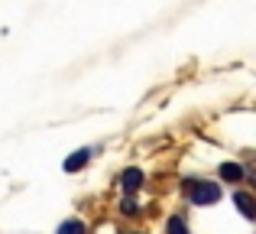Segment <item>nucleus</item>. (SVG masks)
<instances>
[{
  "instance_id": "nucleus-1",
  "label": "nucleus",
  "mask_w": 256,
  "mask_h": 234,
  "mask_svg": "<svg viewBox=\"0 0 256 234\" xmlns=\"http://www.w3.org/2000/svg\"><path fill=\"white\" fill-rule=\"evenodd\" d=\"M182 192H185L188 205H194V208H214L224 198V185L214 182V179H201V176L182 179Z\"/></svg>"
},
{
  "instance_id": "nucleus-2",
  "label": "nucleus",
  "mask_w": 256,
  "mask_h": 234,
  "mask_svg": "<svg viewBox=\"0 0 256 234\" xmlns=\"http://www.w3.org/2000/svg\"><path fill=\"white\" fill-rule=\"evenodd\" d=\"M117 189H120V195H140L146 189V169L143 166H126L117 176Z\"/></svg>"
},
{
  "instance_id": "nucleus-3",
  "label": "nucleus",
  "mask_w": 256,
  "mask_h": 234,
  "mask_svg": "<svg viewBox=\"0 0 256 234\" xmlns=\"http://www.w3.org/2000/svg\"><path fill=\"white\" fill-rule=\"evenodd\" d=\"M218 182L237 189L240 182H246V166L240 163V159H224V163H218Z\"/></svg>"
},
{
  "instance_id": "nucleus-4",
  "label": "nucleus",
  "mask_w": 256,
  "mask_h": 234,
  "mask_svg": "<svg viewBox=\"0 0 256 234\" xmlns=\"http://www.w3.org/2000/svg\"><path fill=\"white\" fill-rule=\"evenodd\" d=\"M94 153H98V146H78V150H72L68 156L62 159V172H65V176H75V172H82L84 166L94 159Z\"/></svg>"
},
{
  "instance_id": "nucleus-5",
  "label": "nucleus",
  "mask_w": 256,
  "mask_h": 234,
  "mask_svg": "<svg viewBox=\"0 0 256 234\" xmlns=\"http://www.w3.org/2000/svg\"><path fill=\"white\" fill-rule=\"evenodd\" d=\"M230 202L237 205V211H240V218H244V221H256V198L246 189H240V185H237V189L230 192Z\"/></svg>"
},
{
  "instance_id": "nucleus-6",
  "label": "nucleus",
  "mask_w": 256,
  "mask_h": 234,
  "mask_svg": "<svg viewBox=\"0 0 256 234\" xmlns=\"http://www.w3.org/2000/svg\"><path fill=\"white\" fill-rule=\"evenodd\" d=\"M56 234H91V228H88L84 218L68 215V218H62V221L56 224Z\"/></svg>"
},
{
  "instance_id": "nucleus-7",
  "label": "nucleus",
  "mask_w": 256,
  "mask_h": 234,
  "mask_svg": "<svg viewBox=\"0 0 256 234\" xmlns=\"http://www.w3.org/2000/svg\"><path fill=\"white\" fill-rule=\"evenodd\" d=\"M166 234H192V228H188V221H185V215L172 211V215L166 218Z\"/></svg>"
},
{
  "instance_id": "nucleus-8",
  "label": "nucleus",
  "mask_w": 256,
  "mask_h": 234,
  "mask_svg": "<svg viewBox=\"0 0 256 234\" xmlns=\"http://www.w3.org/2000/svg\"><path fill=\"white\" fill-rule=\"evenodd\" d=\"M117 211H120L124 218H136V215H140L143 208H140L136 195H120V205H117Z\"/></svg>"
},
{
  "instance_id": "nucleus-9",
  "label": "nucleus",
  "mask_w": 256,
  "mask_h": 234,
  "mask_svg": "<svg viewBox=\"0 0 256 234\" xmlns=\"http://www.w3.org/2000/svg\"><path fill=\"white\" fill-rule=\"evenodd\" d=\"M120 234H143V231H120Z\"/></svg>"
}]
</instances>
